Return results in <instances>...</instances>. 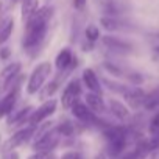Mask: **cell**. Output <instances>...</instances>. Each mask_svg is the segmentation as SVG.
<instances>
[{
	"mask_svg": "<svg viewBox=\"0 0 159 159\" xmlns=\"http://www.w3.org/2000/svg\"><path fill=\"white\" fill-rule=\"evenodd\" d=\"M10 56H11V48H10V47L0 48V59L7 61V59H10Z\"/></svg>",
	"mask_w": 159,
	"mask_h": 159,
	"instance_id": "27",
	"label": "cell"
},
{
	"mask_svg": "<svg viewBox=\"0 0 159 159\" xmlns=\"http://www.w3.org/2000/svg\"><path fill=\"white\" fill-rule=\"evenodd\" d=\"M92 48H94V44H92V42L88 41V44H83V50H84V52H91Z\"/></svg>",
	"mask_w": 159,
	"mask_h": 159,
	"instance_id": "30",
	"label": "cell"
},
{
	"mask_svg": "<svg viewBox=\"0 0 159 159\" xmlns=\"http://www.w3.org/2000/svg\"><path fill=\"white\" fill-rule=\"evenodd\" d=\"M34 111V108L33 106H25V108H22V109H19V111H13L7 119H8V125L10 126H19V125H22V123H28V119H30V116H31V112Z\"/></svg>",
	"mask_w": 159,
	"mask_h": 159,
	"instance_id": "15",
	"label": "cell"
},
{
	"mask_svg": "<svg viewBox=\"0 0 159 159\" xmlns=\"http://www.w3.org/2000/svg\"><path fill=\"white\" fill-rule=\"evenodd\" d=\"M100 25L106 30V31H117L120 28H123V24L120 20H117L112 16H103L100 19Z\"/></svg>",
	"mask_w": 159,
	"mask_h": 159,
	"instance_id": "21",
	"label": "cell"
},
{
	"mask_svg": "<svg viewBox=\"0 0 159 159\" xmlns=\"http://www.w3.org/2000/svg\"><path fill=\"white\" fill-rule=\"evenodd\" d=\"M59 159H86L84 154L78 150H70V151H66Z\"/></svg>",
	"mask_w": 159,
	"mask_h": 159,
	"instance_id": "26",
	"label": "cell"
},
{
	"mask_svg": "<svg viewBox=\"0 0 159 159\" xmlns=\"http://www.w3.org/2000/svg\"><path fill=\"white\" fill-rule=\"evenodd\" d=\"M81 83L83 86L88 89V92H92V94H100L103 92V86H102V81H100V78L98 75L95 73L94 69L88 67L83 70L81 73Z\"/></svg>",
	"mask_w": 159,
	"mask_h": 159,
	"instance_id": "10",
	"label": "cell"
},
{
	"mask_svg": "<svg viewBox=\"0 0 159 159\" xmlns=\"http://www.w3.org/2000/svg\"><path fill=\"white\" fill-rule=\"evenodd\" d=\"M61 80H62V75H59V76H56L55 80H52V81H48V83H45L44 84V88L39 91V98L42 100V102H45V100H50L55 94H56V91L59 89V86H61Z\"/></svg>",
	"mask_w": 159,
	"mask_h": 159,
	"instance_id": "16",
	"label": "cell"
},
{
	"mask_svg": "<svg viewBox=\"0 0 159 159\" xmlns=\"http://www.w3.org/2000/svg\"><path fill=\"white\" fill-rule=\"evenodd\" d=\"M86 7V0H73V8L75 10H83Z\"/></svg>",
	"mask_w": 159,
	"mask_h": 159,
	"instance_id": "29",
	"label": "cell"
},
{
	"mask_svg": "<svg viewBox=\"0 0 159 159\" xmlns=\"http://www.w3.org/2000/svg\"><path fill=\"white\" fill-rule=\"evenodd\" d=\"M3 10V2H0V11Z\"/></svg>",
	"mask_w": 159,
	"mask_h": 159,
	"instance_id": "32",
	"label": "cell"
},
{
	"mask_svg": "<svg viewBox=\"0 0 159 159\" xmlns=\"http://www.w3.org/2000/svg\"><path fill=\"white\" fill-rule=\"evenodd\" d=\"M86 125L80 123V122H72V120H62L61 123H56V131L58 134L62 137H67V139H72L75 136H78L84 129Z\"/></svg>",
	"mask_w": 159,
	"mask_h": 159,
	"instance_id": "11",
	"label": "cell"
},
{
	"mask_svg": "<svg viewBox=\"0 0 159 159\" xmlns=\"http://www.w3.org/2000/svg\"><path fill=\"white\" fill-rule=\"evenodd\" d=\"M102 42L106 48L112 50V52H119V53H128L133 50V45L117 36H111V34H106L102 38Z\"/></svg>",
	"mask_w": 159,
	"mask_h": 159,
	"instance_id": "13",
	"label": "cell"
},
{
	"mask_svg": "<svg viewBox=\"0 0 159 159\" xmlns=\"http://www.w3.org/2000/svg\"><path fill=\"white\" fill-rule=\"evenodd\" d=\"M94 159H108V156H106V153H103V151H102V153H97Z\"/></svg>",
	"mask_w": 159,
	"mask_h": 159,
	"instance_id": "31",
	"label": "cell"
},
{
	"mask_svg": "<svg viewBox=\"0 0 159 159\" xmlns=\"http://www.w3.org/2000/svg\"><path fill=\"white\" fill-rule=\"evenodd\" d=\"M84 103L88 105V108L97 114V116H103L108 112V105L103 100V97L100 94H92V92H86L84 95Z\"/></svg>",
	"mask_w": 159,
	"mask_h": 159,
	"instance_id": "12",
	"label": "cell"
},
{
	"mask_svg": "<svg viewBox=\"0 0 159 159\" xmlns=\"http://www.w3.org/2000/svg\"><path fill=\"white\" fill-rule=\"evenodd\" d=\"M27 159H59L53 151H33Z\"/></svg>",
	"mask_w": 159,
	"mask_h": 159,
	"instance_id": "25",
	"label": "cell"
},
{
	"mask_svg": "<svg viewBox=\"0 0 159 159\" xmlns=\"http://www.w3.org/2000/svg\"><path fill=\"white\" fill-rule=\"evenodd\" d=\"M106 105H108V111H109L117 120L126 122V120L131 119V111H129V108H128L125 103H122L120 100L111 98Z\"/></svg>",
	"mask_w": 159,
	"mask_h": 159,
	"instance_id": "14",
	"label": "cell"
},
{
	"mask_svg": "<svg viewBox=\"0 0 159 159\" xmlns=\"http://www.w3.org/2000/svg\"><path fill=\"white\" fill-rule=\"evenodd\" d=\"M78 66V58L73 55V52L70 48H62L58 52L56 58H55V67L59 70V73L64 76V75H69L75 67Z\"/></svg>",
	"mask_w": 159,
	"mask_h": 159,
	"instance_id": "7",
	"label": "cell"
},
{
	"mask_svg": "<svg viewBox=\"0 0 159 159\" xmlns=\"http://www.w3.org/2000/svg\"><path fill=\"white\" fill-rule=\"evenodd\" d=\"M20 81H17L2 98H0V119L8 117L14 111V106H16L19 97H20Z\"/></svg>",
	"mask_w": 159,
	"mask_h": 159,
	"instance_id": "8",
	"label": "cell"
},
{
	"mask_svg": "<svg viewBox=\"0 0 159 159\" xmlns=\"http://www.w3.org/2000/svg\"><path fill=\"white\" fill-rule=\"evenodd\" d=\"M2 159H20V156L17 151H10V153H3Z\"/></svg>",
	"mask_w": 159,
	"mask_h": 159,
	"instance_id": "28",
	"label": "cell"
},
{
	"mask_svg": "<svg viewBox=\"0 0 159 159\" xmlns=\"http://www.w3.org/2000/svg\"><path fill=\"white\" fill-rule=\"evenodd\" d=\"M39 0H22L20 2V17L25 24L38 10H39Z\"/></svg>",
	"mask_w": 159,
	"mask_h": 159,
	"instance_id": "17",
	"label": "cell"
},
{
	"mask_svg": "<svg viewBox=\"0 0 159 159\" xmlns=\"http://www.w3.org/2000/svg\"><path fill=\"white\" fill-rule=\"evenodd\" d=\"M14 31V19L7 17L2 24H0V45H3L13 34Z\"/></svg>",
	"mask_w": 159,
	"mask_h": 159,
	"instance_id": "18",
	"label": "cell"
},
{
	"mask_svg": "<svg viewBox=\"0 0 159 159\" xmlns=\"http://www.w3.org/2000/svg\"><path fill=\"white\" fill-rule=\"evenodd\" d=\"M84 36H86V41H89V42H92V44H95L100 38H102V34H100V28L97 27V25H88L86 28H84Z\"/></svg>",
	"mask_w": 159,
	"mask_h": 159,
	"instance_id": "22",
	"label": "cell"
},
{
	"mask_svg": "<svg viewBox=\"0 0 159 159\" xmlns=\"http://www.w3.org/2000/svg\"><path fill=\"white\" fill-rule=\"evenodd\" d=\"M148 133L150 137H159V116L154 114L148 123Z\"/></svg>",
	"mask_w": 159,
	"mask_h": 159,
	"instance_id": "23",
	"label": "cell"
},
{
	"mask_svg": "<svg viewBox=\"0 0 159 159\" xmlns=\"http://www.w3.org/2000/svg\"><path fill=\"white\" fill-rule=\"evenodd\" d=\"M53 72V66L48 62V61H44V62H39L30 73L28 76V81H27V94L28 95H36L39 94V91L44 88V84L47 83V80L50 78Z\"/></svg>",
	"mask_w": 159,
	"mask_h": 159,
	"instance_id": "1",
	"label": "cell"
},
{
	"mask_svg": "<svg viewBox=\"0 0 159 159\" xmlns=\"http://www.w3.org/2000/svg\"><path fill=\"white\" fill-rule=\"evenodd\" d=\"M156 52H157V53H159V45H157V47H156Z\"/></svg>",
	"mask_w": 159,
	"mask_h": 159,
	"instance_id": "33",
	"label": "cell"
},
{
	"mask_svg": "<svg viewBox=\"0 0 159 159\" xmlns=\"http://www.w3.org/2000/svg\"><path fill=\"white\" fill-rule=\"evenodd\" d=\"M83 92V83L81 80L78 78H72L70 81L66 84L62 94H61V105L64 109H70L78 100L81 97Z\"/></svg>",
	"mask_w": 159,
	"mask_h": 159,
	"instance_id": "4",
	"label": "cell"
},
{
	"mask_svg": "<svg viewBox=\"0 0 159 159\" xmlns=\"http://www.w3.org/2000/svg\"><path fill=\"white\" fill-rule=\"evenodd\" d=\"M103 67H105L112 76H125V72H123L119 66H116L114 62H111V61H105V62H103Z\"/></svg>",
	"mask_w": 159,
	"mask_h": 159,
	"instance_id": "24",
	"label": "cell"
},
{
	"mask_svg": "<svg viewBox=\"0 0 159 159\" xmlns=\"http://www.w3.org/2000/svg\"><path fill=\"white\" fill-rule=\"evenodd\" d=\"M20 70H22V64L17 61L7 64L0 70V91H10L13 88V84L20 81L22 80Z\"/></svg>",
	"mask_w": 159,
	"mask_h": 159,
	"instance_id": "3",
	"label": "cell"
},
{
	"mask_svg": "<svg viewBox=\"0 0 159 159\" xmlns=\"http://www.w3.org/2000/svg\"><path fill=\"white\" fill-rule=\"evenodd\" d=\"M70 112H72V116L76 119V122H80V123H83V125H95L97 126V122H98V119L102 117V116H97V114H94L89 108H88V105L84 103V102H76L72 108H70Z\"/></svg>",
	"mask_w": 159,
	"mask_h": 159,
	"instance_id": "9",
	"label": "cell"
},
{
	"mask_svg": "<svg viewBox=\"0 0 159 159\" xmlns=\"http://www.w3.org/2000/svg\"><path fill=\"white\" fill-rule=\"evenodd\" d=\"M102 83H103V86H106L111 92L119 94V95H122V97L126 94V91H128V88H129V84H123V83L114 81V80H109V78H103Z\"/></svg>",
	"mask_w": 159,
	"mask_h": 159,
	"instance_id": "20",
	"label": "cell"
},
{
	"mask_svg": "<svg viewBox=\"0 0 159 159\" xmlns=\"http://www.w3.org/2000/svg\"><path fill=\"white\" fill-rule=\"evenodd\" d=\"M156 114H157V116H159V111H157V112H156Z\"/></svg>",
	"mask_w": 159,
	"mask_h": 159,
	"instance_id": "34",
	"label": "cell"
},
{
	"mask_svg": "<svg viewBox=\"0 0 159 159\" xmlns=\"http://www.w3.org/2000/svg\"><path fill=\"white\" fill-rule=\"evenodd\" d=\"M34 133H36V126H31V125H27V126L17 129L13 136H10V137L3 142L2 148H0L2 154H3V153H10V151H16L17 147L27 143L28 140H33Z\"/></svg>",
	"mask_w": 159,
	"mask_h": 159,
	"instance_id": "2",
	"label": "cell"
},
{
	"mask_svg": "<svg viewBox=\"0 0 159 159\" xmlns=\"http://www.w3.org/2000/svg\"><path fill=\"white\" fill-rule=\"evenodd\" d=\"M142 108H143L145 111H154V109H159V88H156L154 91H151L150 94L145 95Z\"/></svg>",
	"mask_w": 159,
	"mask_h": 159,
	"instance_id": "19",
	"label": "cell"
},
{
	"mask_svg": "<svg viewBox=\"0 0 159 159\" xmlns=\"http://www.w3.org/2000/svg\"><path fill=\"white\" fill-rule=\"evenodd\" d=\"M56 108H58V102L55 98H50V100H45L41 103V106H38L30 119H28V125L31 126H39L41 123H44L48 117H52L55 112H56Z\"/></svg>",
	"mask_w": 159,
	"mask_h": 159,
	"instance_id": "5",
	"label": "cell"
},
{
	"mask_svg": "<svg viewBox=\"0 0 159 159\" xmlns=\"http://www.w3.org/2000/svg\"><path fill=\"white\" fill-rule=\"evenodd\" d=\"M59 143H61V136L58 134L56 125H55L50 131H47L45 134L33 140L31 147H33V151H53Z\"/></svg>",
	"mask_w": 159,
	"mask_h": 159,
	"instance_id": "6",
	"label": "cell"
}]
</instances>
